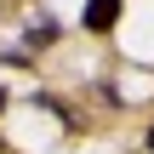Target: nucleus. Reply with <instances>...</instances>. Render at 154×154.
Wrapping results in <instances>:
<instances>
[{"label": "nucleus", "instance_id": "obj_1", "mask_svg": "<svg viewBox=\"0 0 154 154\" xmlns=\"http://www.w3.org/2000/svg\"><path fill=\"white\" fill-rule=\"evenodd\" d=\"M114 23H120V0H86V29L91 34H103Z\"/></svg>", "mask_w": 154, "mask_h": 154}, {"label": "nucleus", "instance_id": "obj_2", "mask_svg": "<svg viewBox=\"0 0 154 154\" xmlns=\"http://www.w3.org/2000/svg\"><path fill=\"white\" fill-rule=\"evenodd\" d=\"M149 154H154V126H149Z\"/></svg>", "mask_w": 154, "mask_h": 154}, {"label": "nucleus", "instance_id": "obj_3", "mask_svg": "<svg viewBox=\"0 0 154 154\" xmlns=\"http://www.w3.org/2000/svg\"><path fill=\"white\" fill-rule=\"evenodd\" d=\"M0 103H6V91H0Z\"/></svg>", "mask_w": 154, "mask_h": 154}]
</instances>
